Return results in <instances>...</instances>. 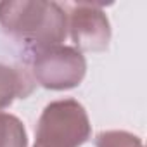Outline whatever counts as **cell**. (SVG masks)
<instances>
[{
    "instance_id": "obj_2",
    "label": "cell",
    "mask_w": 147,
    "mask_h": 147,
    "mask_svg": "<svg viewBox=\"0 0 147 147\" xmlns=\"http://www.w3.org/2000/svg\"><path fill=\"white\" fill-rule=\"evenodd\" d=\"M36 147H80L92 135L85 107L75 99H61L45 106L36 123Z\"/></svg>"
},
{
    "instance_id": "obj_3",
    "label": "cell",
    "mask_w": 147,
    "mask_h": 147,
    "mask_svg": "<svg viewBox=\"0 0 147 147\" xmlns=\"http://www.w3.org/2000/svg\"><path fill=\"white\" fill-rule=\"evenodd\" d=\"M31 78L49 90H69L78 87L87 73V61L75 47L54 45L26 52Z\"/></svg>"
},
{
    "instance_id": "obj_6",
    "label": "cell",
    "mask_w": 147,
    "mask_h": 147,
    "mask_svg": "<svg viewBox=\"0 0 147 147\" xmlns=\"http://www.w3.org/2000/svg\"><path fill=\"white\" fill-rule=\"evenodd\" d=\"M0 147H28V135L23 121L4 111H0Z\"/></svg>"
},
{
    "instance_id": "obj_4",
    "label": "cell",
    "mask_w": 147,
    "mask_h": 147,
    "mask_svg": "<svg viewBox=\"0 0 147 147\" xmlns=\"http://www.w3.org/2000/svg\"><path fill=\"white\" fill-rule=\"evenodd\" d=\"M69 35L80 52H102L111 42V26L100 4H67Z\"/></svg>"
},
{
    "instance_id": "obj_5",
    "label": "cell",
    "mask_w": 147,
    "mask_h": 147,
    "mask_svg": "<svg viewBox=\"0 0 147 147\" xmlns=\"http://www.w3.org/2000/svg\"><path fill=\"white\" fill-rule=\"evenodd\" d=\"M35 85L28 67L0 62V109L9 107L14 99H26L35 90Z\"/></svg>"
},
{
    "instance_id": "obj_7",
    "label": "cell",
    "mask_w": 147,
    "mask_h": 147,
    "mask_svg": "<svg viewBox=\"0 0 147 147\" xmlns=\"http://www.w3.org/2000/svg\"><path fill=\"white\" fill-rule=\"evenodd\" d=\"M95 147H144L142 140L125 130H106L95 135Z\"/></svg>"
},
{
    "instance_id": "obj_8",
    "label": "cell",
    "mask_w": 147,
    "mask_h": 147,
    "mask_svg": "<svg viewBox=\"0 0 147 147\" xmlns=\"http://www.w3.org/2000/svg\"><path fill=\"white\" fill-rule=\"evenodd\" d=\"M33 147H36V145H33Z\"/></svg>"
},
{
    "instance_id": "obj_1",
    "label": "cell",
    "mask_w": 147,
    "mask_h": 147,
    "mask_svg": "<svg viewBox=\"0 0 147 147\" xmlns=\"http://www.w3.org/2000/svg\"><path fill=\"white\" fill-rule=\"evenodd\" d=\"M0 26L24 43L26 52L61 45L67 36L66 11L45 0H4L0 2Z\"/></svg>"
}]
</instances>
